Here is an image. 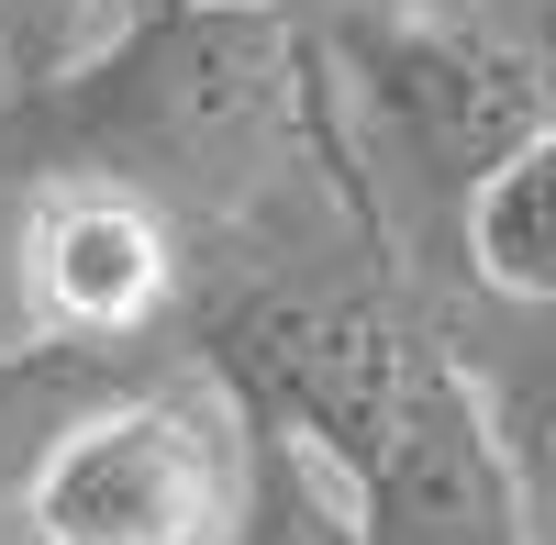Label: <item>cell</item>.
<instances>
[{
	"instance_id": "ba28073f",
	"label": "cell",
	"mask_w": 556,
	"mask_h": 545,
	"mask_svg": "<svg viewBox=\"0 0 556 545\" xmlns=\"http://www.w3.org/2000/svg\"><path fill=\"white\" fill-rule=\"evenodd\" d=\"M156 356H167V345H156ZM123 368H146V356L45 345V334L0 345V545H12V512H23V479H34V457H45V434H56L89 390H112Z\"/></svg>"
},
{
	"instance_id": "7c38bea8",
	"label": "cell",
	"mask_w": 556,
	"mask_h": 545,
	"mask_svg": "<svg viewBox=\"0 0 556 545\" xmlns=\"http://www.w3.org/2000/svg\"><path fill=\"white\" fill-rule=\"evenodd\" d=\"M345 12H479V0H345Z\"/></svg>"
},
{
	"instance_id": "5b68a950",
	"label": "cell",
	"mask_w": 556,
	"mask_h": 545,
	"mask_svg": "<svg viewBox=\"0 0 556 545\" xmlns=\"http://www.w3.org/2000/svg\"><path fill=\"white\" fill-rule=\"evenodd\" d=\"M356 523H367V545H534L523 490L501 468L490 413H479L468 368L445 356V334L424 356V379L401 390L379 457L356 468Z\"/></svg>"
},
{
	"instance_id": "3957f363",
	"label": "cell",
	"mask_w": 556,
	"mask_h": 545,
	"mask_svg": "<svg viewBox=\"0 0 556 545\" xmlns=\"http://www.w3.org/2000/svg\"><path fill=\"white\" fill-rule=\"evenodd\" d=\"M256 479V423L190 345L123 368L45 434L12 545H223Z\"/></svg>"
},
{
	"instance_id": "8fae6325",
	"label": "cell",
	"mask_w": 556,
	"mask_h": 545,
	"mask_svg": "<svg viewBox=\"0 0 556 545\" xmlns=\"http://www.w3.org/2000/svg\"><path fill=\"white\" fill-rule=\"evenodd\" d=\"M479 23H490V45L523 67V89H534V112L556 123V0H479Z\"/></svg>"
},
{
	"instance_id": "7a4b0ae2",
	"label": "cell",
	"mask_w": 556,
	"mask_h": 545,
	"mask_svg": "<svg viewBox=\"0 0 556 545\" xmlns=\"http://www.w3.org/2000/svg\"><path fill=\"white\" fill-rule=\"evenodd\" d=\"M301 45H312V145L356 201V223L379 235V256L424 301L468 290V201L545 123L523 67L490 45L479 12L301 0Z\"/></svg>"
},
{
	"instance_id": "9c48e42d",
	"label": "cell",
	"mask_w": 556,
	"mask_h": 545,
	"mask_svg": "<svg viewBox=\"0 0 556 545\" xmlns=\"http://www.w3.org/2000/svg\"><path fill=\"white\" fill-rule=\"evenodd\" d=\"M223 545H367L356 479L323 468L312 445H290V434H256V479H245V512H235Z\"/></svg>"
},
{
	"instance_id": "52a82bcc",
	"label": "cell",
	"mask_w": 556,
	"mask_h": 545,
	"mask_svg": "<svg viewBox=\"0 0 556 545\" xmlns=\"http://www.w3.org/2000/svg\"><path fill=\"white\" fill-rule=\"evenodd\" d=\"M468 290L556 301V123H534L468 201Z\"/></svg>"
},
{
	"instance_id": "6da1fadb",
	"label": "cell",
	"mask_w": 556,
	"mask_h": 545,
	"mask_svg": "<svg viewBox=\"0 0 556 545\" xmlns=\"http://www.w3.org/2000/svg\"><path fill=\"white\" fill-rule=\"evenodd\" d=\"M312 167V45L301 0H134L56 78L0 89V178H123L190 223L235 235Z\"/></svg>"
},
{
	"instance_id": "8992f818",
	"label": "cell",
	"mask_w": 556,
	"mask_h": 545,
	"mask_svg": "<svg viewBox=\"0 0 556 545\" xmlns=\"http://www.w3.org/2000/svg\"><path fill=\"white\" fill-rule=\"evenodd\" d=\"M445 356L468 368L490 445L523 490L534 545H556V301H490V290H445L434 301Z\"/></svg>"
},
{
	"instance_id": "30bf717a",
	"label": "cell",
	"mask_w": 556,
	"mask_h": 545,
	"mask_svg": "<svg viewBox=\"0 0 556 545\" xmlns=\"http://www.w3.org/2000/svg\"><path fill=\"white\" fill-rule=\"evenodd\" d=\"M134 0H0V89H34L56 78L67 56H89Z\"/></svg>"
},
{
	"instance_id": "277c9868",
	"label": "cell",
	"mask_w": 556,
	"mask_h": 545,
	"mask_svg": "<svg viewBox=\"0 0 556 545\" xmlns=\"http://www.w3.org/2000/svg\"><path fill=\"white\" fill-rule=\"evenodd\" d=\"M190 223L156 212L123 178H23L12 223V301L23 334L45 345H101V356H156L178 345L190 312Z\"/></svg>"
}]
</instances>
